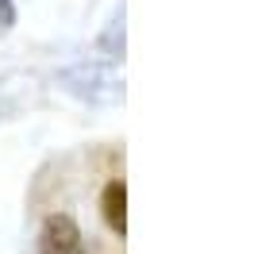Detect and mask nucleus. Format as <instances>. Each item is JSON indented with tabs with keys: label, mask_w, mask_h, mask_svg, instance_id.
Instances as JSON below:
<instances>
[{
	"label": "nucleus",
	"mask_w": 254,
	"mask_h": 254,
	"mask_svg": "<svg viewBox=\"0 0 254 254\" xmlns=\"http://www.w3.org/2000/svg\"><path fill=\"white\" fill-rule=\"evenodd\" d=\"M100 220L108 223L116 235H127V185L124 177H112L100 192Z\"/></svg>",
	"instance_id": "obj_2"
},
{
	"label": "nucleus",
	"mask_w": 254,
	"mask_h": 254,
	"mask_svg": "<svg viewBox=\"0 0 254 254\" xmlns=\"http://www.w3.org/2000/svg\"><path fill=\"white\" fill-rule=\"evenodd\" d=\"M39 254H85V239L73 216L54 212L39 227Z\"/></svg>",
	"instance_id": "obj_1"
},
{
	"label": "nucleus",
	"mask_w": 254,
	"mask_h": 254,
	"mask_svg": "<svg viewBox=\"0 0 254 254\" xmlns=\"http://www.w3.org/2000/svg\"><path fill=\"white\" fill-rule=\"evenodd\" d=\"M16 23V4L12 0H0V31H8Z\"/></svg>",
	"instance_id": "obj_3"
}]
</instances>
